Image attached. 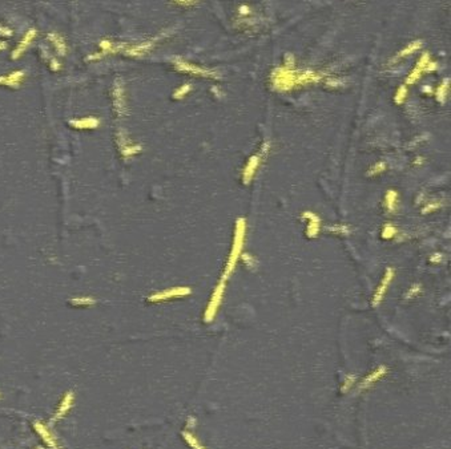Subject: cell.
I'll return each mask as SVG.
<instances>
[{"label":"cell","mask_w":451,"mask_h":449,"mask_svg":"<svg viewBox=\"0 0 451 449\" xmlns=\"http://www.w3.org/2000/svg\"><path fill=\"white\" fill-rule=\"evenodd\" d=\"M245 237H246V221L244 218H240L239 221L236 222V227H234V234H233V243H232V248H230V254H229L228 261L225 264V269H224L223 278L224 280H228L230 277V274L233 273L236 266L239 263L240 258L242 255V248L245 245Z\"/></svg>","instance_id":"6da1fadb"},{"label":"cell","mask_w":451,"mask_h":449,"mask_svg":"<svg viewBox=\"0 0 451 449\" xmlns=\"http://www.w3.org/2000/svg\"><path fill=\"white\" fill-rule=\"evenodd\" d=\"M192 294V289L187 287V286H175V287H169V289L160 290V291H156L153 294H150L146 300L149 303H164V302H171L175 299H181L185 298L188 295Z\"/></svg>","instance_id":"7a4b0ae2"},{"label":"cell","mask_w":451,"mask_h":449,"mask_svg":"<svg viewBox=\"0 0 451 449\" xmlns=\"http://www.w3.org/2000/svg\"><path fill=\"white\" fill-rule=\"evenodd\" d=\"M116 144H117V148H119L120 155L124 160L130 158L133 155H140L141 152H143V145L139 144V142H135L133 139H130L128 132L125 129L117 130V133H116Z\"/></svg>","instance_id":"3957f363"},{"label":"cell","mask_w":451,"mask_h":449,"mask_svg":"<svg viewBox=\"0 0 451 449\" xmlns=\"http://www.w3.org/2000/svg\"><path fill=\"white\" fill-rule=\"evenodd\" d=\"M272 83L277 89L288 91L297 85V72L293 68L280 67L272 75Z\"/></svg>","instance_id":"277c9868"},{"label":"cell","mask_w":451,"mask_h":449,"mask_svg":"<svg viewBox=\"0 0 451 449\" xmlns=\"http://www.w3.org/2000/svg\"><path fill=\"white\" fill-rule=\"evenodd\" d=\"M112 104H113L114 113L119 117H125L129 113L128 110V103H127V93H125V87L123 80L117 78L113 83L112 88Z\"/></svg>","instance_id":"5b68a950"},{"label":"cell","mask_w":451,"mask_h":449,"mask_svg":"<svg viewBox=\"0 0 451 449\" xmlns=\"http://www.w3.org/2000/svg\"><path fill=\"white\" fill-rule=\"evenodd\" d=\"M225 287H226V280L221 279L217 286H216L214 291H213L210 300H209V303L207 306V310L204 312V320L205 322H212L216 318V315H217L218 310H220V306L223 303Z\"/></svg>","instance_id":"8992f818"},{"label":"cell","mask_w":451,"mask_h":449,"mask_svg":"<svg viewBox=\"0 0 451 449\" xmlns=\"http://www.w3.org/2000/svg\"><path fill=\"white\" fill-rule=\"evenodd\" d=\"M36 36V30H35V28H30V30L21 36V39L19 40V43L16 44L15 48L12 49V52H11V59H12V60H19V59L28 51V48L31 46L32 43L35 42Z\"/></svg>","instance_id":"52a82bcc"},{"label":"cell","mask_w":451,"mask_h":449,"mask_svg":"<svg viewBox=\"0 0 451 449\" xmlns=\"http://www.w3.org/2000/svg\"><path fill=\"white\" fill-rule=\"evenodd\" d=\"M264 150H261L259 153L257 155H252L249 158V161L246 162V165L244 168V171H242V182H244L245 185H248L250 181L253 180V177L256 176V173L258 170V168L262 164V160H264Z\"/></svg>","instance_id":"ba28073f"},{"label":"cell","mask_w":451,"mask_h":449,"mask_svg":"<svg viewBox=\"0 0 451 449\" xmlns=\"http://www.w3.org/2000/svg\"><path fill=\"white\" fill-rule=\"evenodd\" d=\"M175 67H176L177 71L188 73V75H192V76L209 77V76H212L213 75L210 71H208L205 68L198 67V65H194V64H191V62H184L181 59H176V60H175Z\"/></svg>","instance_id":"9c48e42d"},{"label":"cell","mask_w":451,"mask_h":449,"mask_svg":"<svg viewBox=\"0 0 451 449\" xmlns=\"http://www.w3.org/2000/svg\"><path fill=\"white\" fill-rule=\"evenodd\" d=\"M157 40H159V39H153V40L139 43V44H133V46H127L123 52H124L127 56L129 57L145 56L146 53H149V52L153 49V46H155Z\"/></svg>","instance_id":"30bf717a"},{"label":"cell","mask_w":451,"mask_h":449,"mask_svg":"<svg viewBox=\"0 0 451 449\" xmlns=\"http://www.w3.org/2000/svg\"><path fill=\"white\" fill-rule=\"evenodd\" d=\"M26 80L24 71H12L8 75H0V85L11 89H19Z\"/></svg>","instance_id":"8fae6325"},{"label":"cell","mask_w":451,"mask_h":449,"mask_svg":"<svg viewBox=\"0 0 451 449\" xmlns=\"http://www.w3.org/2000/svg\"><path fill=\"white\" fill-rule=\"evenodd\" d=\"M69 126L76 130H94L100 126V119L96 116H85L69 120Z\"/></svg>","instance_id":"7c38bea8"},{"label":"cell","mask_w":451,"mask_h":449,"mask_svg":"<svg viewBox=\"0 0 451 449\" xmlns=\"http://www.w3.org/2000/svg\"><path fill=\"white\" fill-rule=\"evenodd\" d=\"M73 403H75V393L72 391H67L63 395L62 400H60V403L57 405L56 412H55V416H53V421L60 420L64 416H67L68 412L72 409Z\"/></svg>","instance_id":"4fadbf2b"},{"label":"cell","mask_w":451,"mask_h":449,"mask_svg":"<svg viewBox=\"0 0 451 449\" xmlns=\"http://www.w3.org/2000/svg\"><path fill=\"white\" fill-rule=\"evenodd\" d=\"M393 279H394V270L387 269L384 277H382V280H381V283H379L378 289L375 290V294H374V296H373L374 306L379 305V303L382 302L385 294H386V291H387V289H389V284L391 283V280H393Z\"/></svg>","instance_id":"5bb4252c"},{"label":"cell","mask_w":451,"mask_h":449,"mask_svg":"<svg viewBox=\"0 0 451 449\" xmlns=\"http://www.w3.org/2000/svg\"><path fill=\"white\" fill-rule=\"evenodd\" d=\"M48 40H49V43L53 46V48H55V51L57 52L59 56H65V55H67V42H65V39H64L60 33H56V32L48 33Z\"/></svg>","instance_id":"9a60e30c"},{"label":"cell","mask_w":451,"mask_h":449,"mask_svg":"<svg viewBox=\"0 0 451 449\" xmlns=\"http://www.w3.org/2000/svg\"><path fill=\"white\" fill-rule=\"evenodd\" d=\"M100 49H101V56H107V55H114V53H117L120 51H124V48L127 46V44H116L112 40H109V39H103L101 42L99 43Z\"/></svg>","instance_id":"2e32d148"},{"label":"cell","mask_w":451,"mask_h":449,"mask_svg":"<svg viewBox=\"0 0 451 449\" xmlns=\"http://www.w3.org/2000/svg\"><path fill=\"white\" fill-rule=\"evenodd\" d=\"M304 217L307 218V227H306V234L310 238H314L320 232V218L317 217L316 214L307 212L304 213Z\"/></svg>","instance_id":"e0dca14e"},{"label":"cell","mask_w":451,"mask_h":449,"mask_svg":"<svg viewBox=\"0 0 451 449\" xmlns=\"http://www.w3.org/2000/svg\"><path fill=\"white\" fill-rule=\"evenodd\" d=\"M69 303L73 307H80V309H89V307H94L97 305V300L95 299L94 296H88V295H80V296H73L72 299L69 300Z\"/></svg>","instance_id":"ac0fdd59"},{"label":"cell","mask_w":451,"mask_h":449,"mask_svg":"<svg viewBox=\"0 0 451 449\" xmlns=\"http://www.w3.org/2000/svg\"><path fill=\"white\" fill-rule=\"evenodd\" d=\"M35 429H36L37 432L40 434L42 439L44 440L48 445H49V448L59 449V447L56 445V441H55V439H53V436L51 434V432H49V431H48V429L46 428L42 423L35 424Z\"/></svg>","instance_id":"d6986e66"},{"label":"cell","mask_w":451,"mask_h":449,"mask_svg":"<svg viewBox=\"0 0 451 449\" xmlns=\"http://www.w3.org/2000/svg\"><path fill=\"white\" fill-rule=\"evenodd\" d=\"M385 206L389 212H395V209L398 206V193L397 191H387V194L385 197Z\"/></svg>","instance_id":"ffe728a7"},{"label":"cell","mask_w":451,"mask_h":449,"mask_svg":"<svg viewBox=\"0 0 451 449\" xmlns=\"http://www.w3.org/2000/svg\"><path fill=\"white\" fill-rule=\"evenodd\" d=\"M385 373H386V368H384V367H379L378 370H375V371L371 372V373H370V375L365 379V382H363V387H368L369 384H371V383H374L375 380H378L379 377L384 376Z\"/></svg>","instance_id":"44dd1931"},{"label":"cell","mask_w":451,"mask_h":449,"mask_svg":"<svg viewBox=\"0 0 451 449\" xmlns=\"http://www.w3.org/2000/svg\"><path fill=\"white\" fill-rule=\"evenodd\" d=\"M191 91H192V85L191 84H182L181 87L176 88V91L173 92V98L175 100H182Z\"/></svg>","instance_id":"7402d4cb"},{"label":"cell","mask_w":451,"mask_h":449,"mask_svg":"<svg viewBox=\"0 0 451 449\" xmlns=\"http://www.w3.org/2000/svg\"><path fill=\"white\" fill-rule=\"evenodd\" d=\"M420 44H422V42H419V40H418V42L410 43L409 46H406L403 51L400 52V55H398V59H402V57H406V56H409V55H411V53H414V52L417 51L418 48H419Z\"/></svg>","instance_id":"603a6c76"},{"label":"cell","mask_w":451,"mask_h":449,"mask_svg":"<svg viewBox=\"0 0 451 449\" xmlns=\"http://www.w3.org/2000/svg\"><path fill=\"white\" fill-rule=\"evenodd\" d=\"M447 91H449V81H445V83L439 85L438 88H436V97L439 101H443L445 98L447 97Z\"/></svg>","instance_id":"cb8c5ba5"},{"label":"cell","mask_w":451,"mask_h":449,"mask_svg":"<svg viewBox=\"0 0 451 449\" xmlns=\"http://www.w3.org/2000/svg\"><path fill=\"white\" fill-rule=\"evenodd\" d=\"M406 96H407V89H406V87H401V88L397 91V93H395V103L402 104L404 101Z\"/></svg>","instance_id":"d4e9b609"},{"label":"cell","mask_w":451,"mask_h":449,"mask_svg":"<svg viewBox=\"0 0 451 449\" xmlns=\"http://www.w3.org/2000/svg\"><path fill=\"white\" fill-rule=\"evenodd\" d=\"M397 234V229L394 226H391V225H386L384 227V232H382V237L386 238V239H389V238H393Z\"/></svg>","instance_id":"484cf974"},{"label":"cell","mask_w":451,"mask_h":449,"mask_svg":"<svg viewBox=\"0 0 451 449\" xmlns=\"http://www.w3.org/2000/svg\"><path fill=\"white\" fill-rule=\"evenodd\" d=\"M49 68H51V71H53V72H57V71L62 69V62H59L56 57H51V59H49Z\"/></svg>","instance_id":"4316f807"},{"label":"cell","mask_w":451,"mask_h":449,"mask_svg":"<svg viewBox=\"0 0 451 449\" xmlns=\"http://www.w3.org/2000/svg\"><path fill=\"white\" fill-rule=\"evenodd\" d=\"M0 36H12V30L8 28V27L3 26V24H0Z\"/></svg>","instance_id":"83f0119b"},{"label":"cell","mask_w":451,"mask_h":449,"mask_svg":"<svg viewBox=\"0 0 451 449\" xmlns=\"http://www.w3.org/2000/svg\"><path fill=\"white\" fill-rule=\"evenodd\" d=\"M385 170V164L382 162H378L377 165L374 166L373 169L370 170V174H379V173H382Z\"/></svg>","instance_id":"f1b7e54d"},{"label":"cell","mask_w":451,"mask_h":449,"mask_svg":"<svg viewBox=\"0 0 451 449\" xmlns=\"http://www.w3.org/2000/svg\"><path fill=\"white\" fill-rule=\"evenodd\" d=\"M175 3L178 5H191L192 3H194V1H175Z\"/></svg>","instance_id":"f546056e"},{"label":"cell","mask_w":451,"mask_h":449,"mask_svg":"<svg viewBox=\"0 0 451 449\" xmlns=\"http://www.w3.org/2000/svg\"><path fill=\"white\" fill-rule=\"evenodd\" d=\"M5 48H7V43L0 42V51H3V49H5Z\"/></svg>","instance_id":"4dcf8cb0"}]
</instances>
